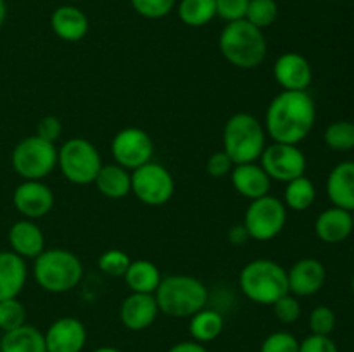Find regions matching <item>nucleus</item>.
Masks as SVG:
<instances>
[{
	"label": "nucleus",
	"instance_id": "obj_20",
	"mask_svg": "<svg viewBox=\"0 0 354 352\" xmlns=\"http://www.w3.org/2000/svg\"><path fill=\"white\" fill-rule=\"evenodd\" d=\"M315 231H317V237L325 244L344 242L354 231L351 211L335 206L325 209L315 221Z\"/></svg>",
	"mask_w": 354,
	"mask_h": 352
},
{
	"label": "nucleus",
	"instance_id": "obj_18",
	"mask_svg": "<svg viewBox=\"0 0 354 352\" xmlns=\"http://www.w3.org/2000/svg\"><path fill=\"white\" fill-rule=\"evenodd\" d=\"M230 175L234 188L245 199L256 200L259 197L268 195L272 179L261 168V164H256V162L235 164Z\"/></svg>",
	"mask_w": 354,
	"mask_h": 352
},
{
	"label": "nucleus",
	"instance_id": "obj_1",
	"mask_svg": "<svg viewBox=\"0 0 354 352\" xmlns=\"http://www.w3.org/2000/svg\"><path fill=\"white\" fill-rule=\"evenodd\" d=\"M317 119L315 100L308 92H286L270 102L265 131L279 144L297 145L311 133Z\"/></svg>",
	"mask_w": 354,
	"mask_h": 352
},
{
	"label": "nucleus",
	"instance_id": "obj_40",
	"mask_svg": "<svg viewBox=\"0 0 354 352\" xmlns=\"http://www.w3.org/2000/svg\"><path fill=\"white\" fill-rule=\"evenodd\" d=\"M234 162L228 157L227 152H214L209 159H207L206 169L213 178H223V176H228L234 169Z\"/></svg>",
	"mask_w": 354,
	"mask_h": 352
},
{
	"label": "nucleus",
	"instance_id": "obj_19",
	"mask_svg": "<svg viewBox=\"0 0 354 352\" xmlns=\"http://www.w3.org/2000/svg\"><path fill=\"white\" fill-rule=\"evenodd\" d=\"M9 244L14 254L23 259H35L45 251V237L40 226L31 219H21L10 226Z\"/></svg>",
	"mask_w": 354,
	"mask_h": 352
},
{
	"label": "nucleus",
	"instance_id": "obj_34",
	"mask_svg": "<svg viewBox=\"0 0 354 352\" xmlns=\"http://www.w3.org/2000/svg\"><path fill=\"white\" fill-rule=\"evenodd\" d=\"M310 330L313 335H327L330 337L332 331L335 330V313L327 306H318L315 307L310 313Z\"/></svg>",
	"mask_w": 354,
	"mask_h": 352
},
{
	"label": "nucleus",
	"instance_id": "obj_3",
	"mask_svg": "<svg viewBox=\"0 0 354 352\" xmlns=\"http://www.w3.org/2000/svg\"><path fill=\"white\" fill-rule=\"evenodd\" d=\"M159 313L169 317H190L206 307L207 289L189 275H171L161 280L154 292Z\"/></svg>",
	"mask_w": 354,
	"mask_h": 352
},
{
	"label": "nucleus",
	"instance_id": "obj_14",
	"mask_svg": "<svg viewBox=\"0 0 354 352\" xmlns=\"http://www.w3.org/2000/svg\"><path fill=\"white\" fill-rule=\"evenodd\" d=\"M273 76L286 92H306L313 79V71L306 57L297 52H286L275 61Z\"/></svg>",
	"mask_w": 354,
	"mask_h": 352
},
{
	"label": "nucleus",
	"instance_id": "obj_37",
	"mask_svg": "<svg viewBox=\"0 0 354 352\" xmlns=\"http://www.w3.org/2000/svg\"><path fill=\"white\" fill-rule=\"evenodd\" d=\"M273 313H275L277 320H279L280 323H296L301 317V302L297 300L296 295L287 293V295H283L282 299H279L273 304Z\"/></svg>",
	"mask_w": 354,
	"mask_h": 352
},
{
	"label": "nucleus",
	"instance_id": "obj_33",
	"mask_svg": "<svg viewBox=\"0 0 354 352\" xmlns=\"http://www.w3.org/2000/svg\"><path fill=\"white\" fill-rule=\"evenodd\" d=\"M131 264V259L128 257L127 252L120 248H109L99 257V269L107 276L113 278H121L128 271Z\"/></svg>",
	"mask_w": 354,
	"mask_h": 352
},
{
	"label": "nucleus",
	"instance_id": "obj_44",
	"mask_svg": "<svg viewBox=\"0 0 354 352\" xmlns=\"http://www.w3.org/2000/svg\"><path fill=\"white\" fill-rule=\"evenodd\" d=\"M6 17H7L6 0H0V28H2L3 23H6Z\"/></svg>",
	"mask_w": 354,
	"mask_h": 352
},
{
	"label": "nucleus",
	"instance_id": "obj_22",
	"mask_svg": "<svg viewBox=\"0 0 354 352\" xmlns=\"http://www.w3.org/2000/svg\"><path fill=\"white\" fill-rule=\"evenodd\" d=\"M28 278L26 262L12 251L0 252V300L16 299Z\"/></svg>",
	"mask_w": 354,
	"mask_h": 352
},
{
	"label": "nucleus",
	"instance_id": "obj_26",
	"mask_svg": "<svg viewBox=\"0 0 354 352\" xmlns=\"http://www.w3.org/2000/svg\"><path fill=\"white\" fill-rule=\"evenodd\" d=\"M123 278L128 289L135 293H154L162 280L158 266L147 259L131 261L130 268L124 273Z\"/></svg>",
	"mask_w": 354,
	"mask_h": 352
},
{
	"label": "nucleus",
	"instance_id": "obj_43",
	"mask_svg": "<svg viewBox=\"0 0 354 352\" xmlns=\"http://www.w3.org/2000/svg\"><path fill=\"white\" fill-rule=\"evenodd\" d=\"M248 238H249V235H248V231H245L244 224H241V226H234L230 230V233H228V240H230L232 244H235V245L244 244Z\"/></svg>",
	"mask_w": 354,
	"mask_h": 352
},
{
	"label": "nucleus",
	"instance_id": "obj_6",
	"mask_svg": "<svg viewBox=\"0 0 354 352\" xmlns=\"http://www.w3.org/2000/svg\"><path fill=\"white\" fill-rule=\"evenodd\" d=\"M33 276L38 285L47 292L64 293L82 282L83 264L73 252L50 248L35 257Z\"/></svg>",
	"mask_w": 354,
	"mask_h": 352
},
{
	"label": "nucleus",
	"instance_id": "obj_32",
	"mask_svg": "<svg viewBox=\"0 0 354 352\" xmlns=\"http://www.w3.org/2000/svg\"><path fill=\"white\" fill-rule=\"evenodd\" d=\"M26 321V309L23 304L16 299L0 300V330L6 331L16 330V328L23 326Z\"/></svg>",
	"mask_w": 354,
	"mask_h": 352
},
{
	"label": "nucleus",
	"instance_id": "obj_38",
	"mask_svg": "<svg viewBox=\"0 0 354 352\" xmlns=\"http://www.w3.org/2000/svg\"><path fill=\"white\" fill-rule=\"evenodd\" d=\"M214 6H216V16L227 23H234V21L245 19L249 0H214Z\"/></svg>",
	"mask_w": 354,
	"mask_h": 352
},
{
	"label": "nucleus",
	"instance_id": "obj_31",
	"mask_svg": "<svg viewBox=\"0 0 354 352\" xmlns=\"http://www.w3.org/2000/svg\"><path fill=\"white\" fill-rule=\"evenodd\" d=\"M277 16H279V6L275 0H249L245 19L259 30L275 23Z\"/></svg>",
	"mask_w": 354,
	"mask_h": 352
},
{
	"label": "nucleus",
	"instance_id": "obj_30",
	"mask_svg": "<svg viewBox=\"0 0 354 352\" xmlns=\"http://www.w3.org/2000/svg\"><path fill=\"white\" fill-rule=\"evenodd\" d=\"M325 144L337 152H348L354 148V123L351 121H334L325 130Z\"/></svg>",
	"mask_w": 354,
	"mask_h": 352
},
{
	"label": "nucleus",
	"instance_id": "obj_24",
	"mask_svg": "<svg viewBox=\"0 0 354 352\" xmlns=\"http://www.w3.org/2000/svg\"><path fill=\"white\" fill-rule=\"evenodd\" d=\"M0 352H47L45 335L31 324H23L2 335Z\"/></svg>",
	"mask_w": 354,
	"mask_h": 352
},
{
	"label": "nucleus",
	"instance_id": "obj_5",
	"mask_svg": "<svg viewBox=\"0 0 354 352\" xmlns=\"http://www.w3.org/2000/svg\"><path fill=\"white\" fill-rule=\"evenodd\" d=\"M265 141V128L249 113L234 114L223 128V150L234 164L258 161L266 147Z\"/></svg>",
	"mask_w": 354,
	"mask_h": 352
},
{
	"label": "nucleus",
	"instance_id": "obj_47",
	"mask_svg": "<svg viewBox=\"0 0 354 352\" xmlns=\"http://www.w3.org/2000/svg\"><path fill=\"white\" fill-rule=\"evenodd\" d=\"M351 290H353V295H354V278H353V282H351Z\"/></svg>",
	"mask_w": 354,
	"mask_h": 352
},
{
	"label": "nucleus",
	"instance_id": "obj_39",
	"mask_svg": "<svg viewBox=\"0 0 354 352\" xmlns=\"http://www.w3.org/2000/svg\"><path fill=\"white\" fill-rule=\"evenodd\" d=\"M299 352H339L337 344L327 335H313L299 342Z\"/></svg>",
	"mask_w": 354,
	"mask_h": 352
},
{
	"label": "nucleus",
	"instance_id": "obj_46",
	"mask_svg": "<svg viewBox=\"0 0 354 352\" xmlns=\"http://www.w3.org/2000/svg\"><path fill=\"white\" fill-rule=\"evenodd\" d=\"M351 219H353V228H354V209L351 211Z\"/></svg>",
	"mask_w": 354,
	"mask_h": 352
},
{
	"label": "nucleus",
	"instance_id": "obj_41",
	"mask_svg": "<svg viewBox=\"0 0 354 352\" xmlns=\"http://www.w3.org/2000/svg\"><path fill=\"white\" fill-rule=\"evenodd\" d=\"M62 133V123L55 116H45L37 124V137L54 144Z\"/></svg>",
	"mask_w": 354,
	"mask_h": 352
},
{
	"label": "nucleus",
	"instance_id": "obj_42",
	"mask_svg": "<svg viewBox=\"0 0 354 352\" xmlns=\"http://www.w3.org/2000/svg\"><path fill=\"white\" fill-rule=\"evenodd\" d=\"M168 352H207V349L203 344H199V342L187 340L175 344Z\"/></svg>",
	"mask_w": 354,
	"mask_h": 352
},
{
	"label": "nucleus",
	"instance_id": "obj_17",
	"mask_svg": "<svg viewBox=\"0 0 354 352\" xmlns=\"http://www.w3.org/2000/svg\"><path fill=\"white\" fill-rule=\"evenodd\" d=\"M159 314V306L156 302L154 293H135L131 292L121 302L120 320L128 330L142 331L147 330L156 321Z\"/></svg>",
	"mask_w": 354,
	"mask_h": 352
},
{
	"label": "nucleus",
	"instance_id": "obj_7",
	"mask_svg": "<svg viewBox=\"0 0 354 352\" xmlns=\"http://www.w3.org/2000/svg\"><path fill=\"white\" fill-rule=\"evenodd\" d=\"M57 166L75 185H90L102 168V157L92 141L71 138L57 150Z\"/></svg>",
	"mask_w": 354,
	"mask_h": 352
},
{
	"label": "nucleus",
	"instance_id": "obj_29",
	"mask_svg": "<svg viewBox=\"0 0 354 352\" xmlns=\"http://www.w3.org/2000/svg\"><path fill=\"white\" fill-rule=\"evenodd\" d=\"M178 16L187 26L199 28L216 17L214 0H182L178 3Z\"/></svg>",
	"mask_w": 354,
	"mask_h": 352
},
{
	"label": "nucleus",
	"instance_id": "obj_13",
	"mask_svg": "<svg viewBox=\"0 0 354 352\" xmlns=\"http://www.w3.org/2000/svg\"><path fill=\"white\" fill-rule=\"evenodd\" d=\"M17 213L28 219L47 216L54 207V193L41 179H24L16 186L12 195Z\"/></svg>",
	"mask_w": 354,
	"mask_h": 352
},
{
	"label": "nucleus",
	"instance_id": "obj_15",
	"mask_svg": "<svg viewBox=\"0 0 354 352\" xmlns=\"http://www.w3.org/2000/svg\"><path fill=\"white\" fill-rule=\"evenodd\" d=\"M47 352H82L86 344V328L71 316L59 317L45 331Z\"/></svg>",
	"mask_w": 354,
	"mask_h": 352
},
{
	"label": "nucleus",
	"instance_id": "obj_48",
	"mask_svg": "<svg viewBox=\"0 0 354 352\" xmlns=\"http://www.w3.org/2000/svg\"><path fill=\"white\" fill-rule=\"evenodd\" d=\"M73 2H80V0H73Z\"/></svg>",
	"mask_w": 354,
	"mask_h": 352
},
{
	"label": "nucleus",
	"instance_id": "obj_10",
	"mask_svg": "<svg viewBox=\"0 0 354 352\" xmlns=\"http://www.w3.org/2000/svg\"><path fill=\"white\" fill-rule=\"evenodd\" d=\"M131 192L140 202L158 207L168 202L175 193V179L165 166L147 162L131 175Z\"/></svg>",
	"mask_w": 354,
	"mask_h": 352
},
{
	"label": "nucleus",
	"instance_id": "obj_35",
	"mask_svg": "<svg viewBox=\"0 0 354 352\" xmlns=\"http://www.w3.org/2000/svg\"><path fill=\"white\" fill-rule=\"evenodd\" d=\"M131 7L147 19H161L175 9L176 0H130Z\"/></svg>",
	"mask_w": 354,
	"mask_h": 352
},
{
	"label": "nucleus",
	"instance_id": "obj_36",
	"mask_svg": "<svg viewBox=\"0 0 354 352\" xmlns=\"http://www.w3.org/2000/svg\"><path fill=\"white\" fill-rule=\"evenodd\" d=\"M259 352H299V340L289 331H275L265 338Z\"/></svg>",
	"mask_w": 354,
	"mask_h": 352
},
{
	"label": "nucleus",
	"instance_id": "obj_9",
	"mask_svg": "<svg viewBox=\"0 0 354 352\" xmlns=\"http://www.w3.org/2000/svg\"><path fill=\"white\" fill-rule=\"evenodd\" d=\"M287 223V207L277 197L265 195L251 200L244 217V228L254 240L268 242L279 237Z\"/></svg>",
	"mask_w": 354,
	"mask_h": 352
},
{
	"label": "nucleus",
	"instance_id": "obj_23",
	"mask_svg": "<svg viewBox=\"0 0 354 352\" xmlns=\"http://www.w3.org/2000/svg\"><path fill=\"white\" fill-rule=\"evenodd\" d=\"M52 31L64 41H78L88 33V17L75 6H62L52 12Z\"/></svg>",
	"mask_w": 354,
	"mask_h": 352
},
{
	"label": "nucleus",
	"instance_id": "obj_27",
	"mask_svg": "<svg viewBox=\"0 0 354 352\" xmlns=\"http://www.w3.org/2000/svg\"><path fill=\"white\" fill-rule=\"evenodd\" d=\"M225 320L218 311L214 309H201L194 316H190L189 331L192 338L199 344H206V342H213L218 338L223 331Z\"/></svg>",
	"mask_w": 354,
	"mask_h": 352
},
{
	"label": "nucleus",
	"instance_id": "obj_8",
	"mask_svg": "<svg viewBox=\"0 0 354 352\" xmlns=\"http://www.w3.org/2000/svg\"><path fill=\"white\" fill-rule=\"evenodd\" d=\"M12 168L24 179H44L57 166V148L44 138L28 137L14 147Z\"/></svg>",
	"mask_w": 354,
	"mask_h": 352
},
{
	"label": "nucleus",
	"instance_id": "obj_16",
	"mask_svg": "<svg viewBox=\"0 0 354 352\" xmlns=\"http://www.w3.org/2000/svg\"><path fill=\"white\" fill-rule=\"evenodd\" d=\"M289 278V292L296 297H310L320 292L327 280L325 266L318 259H299L287 271Z\"/></svg>",
	"mask_w": 354,
	"mask_h": 352
},
{
	"label": "nucleus",
	"instance_id": "obj_2",
	"mask_svg": "<svg viewBox=\"0 0 354 352\" xmlns=\"http://www.w3.org/2000/svg\"><path fill=\"white\" fill-rule=\"evenodd\" d=\"M220 50L235 68L254 69L265 61L268 45L263 30L248 19H241L223 28L220 35Z\"/></svg>",
	"mask_w": 354,
	"mask_h": 352
},
{
	"label": "nucleus",
	"instance_id": "obj_25",
	"mask_svg": "<svg viewBox=\"0 0 354 352\" xmlns=\"http://www.w3.org/2000/svg\"><path fill=\"white\" fill-rule=\"evenodd\" d=\"M93 183L97 190L109 199H123L131 192V175L120 164H102Z\"/></svg>",
	"mask_w": 354,
	"mask_h": 352
},
{
	"label": "nucleus",
	"instance_id": "obj_21",
	"mask_svg": "<svg viewBox=\"0 0 354 352\" xmlns=\"http://www.w3.org/2000/svg\"><path fill=\"white\" fill-rule=\"evenodd\" d=\"M327 195L335 207L354 209V161L339 162L327 178Z\"/></svg>",
	"mask_w": 354,
	"mask_h": 352
},
{
	"label": "nucleus",
	"instance_id": "obj_12",
	"mask_svg": "<svg viewBox=\"0 0 354 352\" xmlns=\"http://www.w3.org/2000/svg\"><path fill=\"white\" fill-rule=\"evenodd\" d=\"M111 152L116 164L124 169H137L151 162L154 154V145L147 131L140 128H124L118 131L111 144Z\"/></svg>",
	"mask_w": 354,
	"mask_h": 352
},
{
	"label": "nucleus",
	"instance_id": "obj_4",
	"mask_svg": "<svg viewBox=\"0 0 354 352\" xmlns=\"http://www.w3.org/2000/svg\"><path fill=\"white\" fill-rule=\"evenodd\" d=\"M239 286L249 300L263 306H273L289 292L287 271L272 259H254L242 268Z\"/></svg>",
	"mask_w": 354,
	"mask_h": 352
},
{
	"label": "nucleus",
	"instance_id": "obj_11",
	"mask_svg": "<svg viewBox=\"0 0 354 352\" xmlns=\"http://www.w3.org/2000/svg\"><path fill=\"white\" fill-rule=\"evenodd\" d=\"M261 168L265 169L270 179L289 183L292 179L304 176L306 171V157L297 145L279 144L273 141L265 147L261 154Z\"/></svg>",
	"mask_w": 354,
	"mask_h": 352
},
{
	"label": "nucleus",
	"instance_id": "obj_28",
	"mask_svg": "<svg viewBox=\"0 0 354 352\" xmlns=\"http://www.w3.org/2000/svg\"><path fill=\"white\" fill-rule=\"evenodd\" d=\"M315 199H317V190L311 183L310 178L306 176H299V178L292 179L287 183L286 193H283V200H286V207L292 211H306L313 206Z\"/></svg>",
	"mask_w": 354,
	"mask_h": 352
},
{
	"label": "nucleus",
	"instance_id": "obj_45",
	"mask_svg": "<svg viewBox=\"0 0 354 352\" xmlns=\"http://www.w3.org/2000/svg\"><path fill=\"white\" fill-rule=\"evenodd\" d=\"M93 352H121V351L116 347H99V349H95Z\"/></svg>",
	"mask_w": 354,
	"mask_h": 352
}]
</instances>
